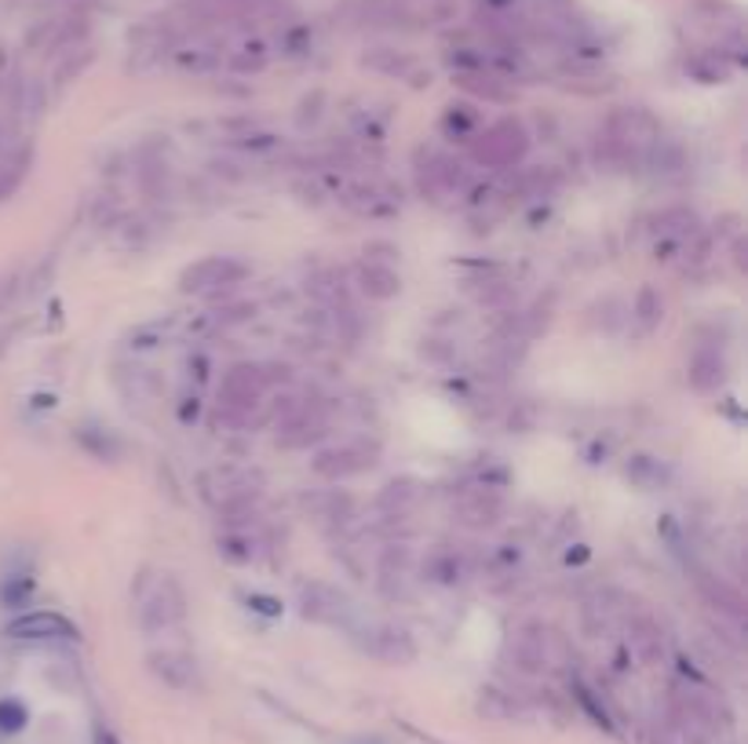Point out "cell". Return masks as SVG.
<instances>
[{
    "label": "cell",
    "mask_w": 748,
    "mask_h": 744,
    "mask_svg": "<svg viewBox=\"0 0 748 744\" xmlns=\"http://www.w3.org/2000/svg\"><path fill=\"white\" fill-rule=\"evenodd\" d=\"M548 624H523L512 635V656L523 672H545L548 667Z\"/></svg>",
    "instance_id": "15"
},
{
    "label": "cell",
    "mask_w": 748,
    "mask_h": 744,
    "mask_svg": "<svg viewBox=\"0 0 748 744\" xmlns=\"http://www.w3.org/2000/svg\"><path fill=\"white\" fill-rule=\"evenodd\" d=\"M248 609L264 613V617H278L281 613V602L270 598V595H248Z\"/></svg>",
    "instance_id": "42"
},
{
    "label": "cell",
    "mask_w": 748,
    "mask_h": 744,
    "mask_svg": "<svg viewBox=\"0 0 748 744\" xmlns=\"http://www.w3.org/2000/svg\"><path fill=\"white\" fill-rule=\"evenodd\" d=\"M628 650L635 653L639 664H657L665 656V631H661V624L646 617V613L628 620Z\"/></svg>",
    "instance_id": "17"
},
{
    "label": "cell",
    "mask_w": 748,
    "mask_h": 744,
    "mask_svg": "<svg viewBox=\"0 0 748 744\" xmlns=\"http://www.w3.org/2000/svg\"><path fill=\"white\" fill-rule=\"evenodd\" d=\"M457 84L464 88V92H471V95L486 98V103H512V98H515L512 88L504 84V77H501V73H493V70L457 73Z\"/></svg>",
    "instance_id": "23"
},
{
    "label": "cell",
    "mask_w": 748,
    "mask_h": 744,
    "mask_svg": "<svg viewBox=\"0 0 748 744\" xmlns=\"http://www.w3.org/2000/svg\"><path fill=\"white\" fill-rule=\"evenodd\" d=\"M376 464V449L365 445V442H343V445H332V449H322L318 456L311 460L314 475L329 478V481H343L351 475H362Z\"/></svg>",
    "instance_id": "10"
},
{
    "label": "cell",
    "mask_w": 748,
    "mask_h": 744,
    "mask_svg": "<svg viewBox=\"0 0 748 744\" xmlns=\"http://www.w3.org/2000/svg\"><path fill=\"white\" fill-rule=\"evenodd\" d=\"M8 639H19V642H70L78 639V624L70 617H62L56 609H37V613H23V617H15L12 624L4 628Z\"/></svg>",
    "instance_id": "8"
},
{
    "label": "cell",
    "mask_w": 748,
    "mask_h": 744,
    "mask_svg": "<svg viewBox=\"0 0 748 744\" xmlns=\"http://www.w3.org/2000/svg\"><path fill=\"white\" fill-rule=\"evenodd\" d=\"M362 62L369 66V70L391 73V77H413V73H417V62L409 59V55L395 51V48H369V51L362 55Z\"/></svg>",
    "instance_id": "27"
},
{
    "label": "cell",
    "mask_w": 748,
    "mask_h": 744,
    "mask_svg": "<svg viewBox=\"0 0 748 744\" xmlns=\"http://www.w3.org/2000/svg\"><path fill=\"white\" fill-rule=\"evenodd\" d=\"M150 672H154L161 683L172 689H194L198 686V661L183 650H157L147 656Z\"/></svg>",
    "instance_id": "14"
},
{
    "label": "cell",
    "mask_w": 748,
    "mask_h": 744,
    "mask_svg": "<svg viewBox=\"0 0 748 744\" xmlns=\"http://www.w3.org/2000/svg\"><path fill=\"white\" fill-rule=\"evenodd\" d=\"M687 380H690V387L701 391V394L720 391L723 380H726V361H723L720 350H715V347H698V350H693L690 365H687Z\"/></svg>",
    "instance_id": "18"
},
{
    "label": "cell",
    "mask_w": 748,
    "mask_h": 744,
    "mask_svg": "<svg viewBox=\"0 0 748 744\" xmlns=\"http://www.w3.org/2000/svg\"><path fill=\"white\" fill-rule=\"evenodd\" d=\"M439 128H442V136H446V139L471 142L475 136H479V128H482V114L471 103H453V106H446V114H442Z\"/></svg>",
    "instance_id": "24"
},
{
    "label": "cell",
    "mask_w": 748,
    "mask_h": 744,
    "mask_svg": "<svg viewBox=\"0 0 748 744\" xmlns=\"http://www.w3.org/2000/svg\"><path fill=\"white\" fill-rule=\"evenodd\" d=\"M479 711L486 719H515L518 705H515V697L504 694V689H482V694H479Z\"/></svg>",
    "instance_id": "32"
},
{
    "label": "cell",
    "mask_w": 748,
    "mask_h": 744,
    "mask_svg": "<svg viewBox=\"0 0 748 744\" xmlns=\"http://www.w3.org/2000/svg\"><path fill=\"white\" fill-rule=\"evenodd\" d=\"M632 317L643 333H654V328L661 325V317H665V300H661V292L654 289V284H643V289L635 292Z\"/></svg>",
    "instance_id": "28"
},
{
    "label": "cell",
    "mask_w": 748,
    "mask_h": 744,
    "mask_svg": "<svg viewBox=\"0 0 748 744\" xmlns=\"http://www.w3.org/2000/svg\"><path fill=\"white\" fill-rule=\"evenodd\" d=\"M30 164H34V147L30 142L0 153V201H8L23 186V179L30 175Z\"/></svg>",
    "instance_id": "21"
},
{
    "label": "cell",
    "mask_w": 748,
    "mask_h": 744,
    "mask_svg": "<svg viewBox=\"0 0 748 744\" xmlns=\"http://www.w3.org/2000/svg\"><path fill=\"white\" fill-rule=\"evenodd\" d=\"M468 175H464V164L446 158V153H420L417 161V186L420 194L431 197V201H442V197L464 190Z\"/></svg>",
    "instance_id": "9"
},
{
    "label": "cell",
    "mask_w": 748,
    "mask_h": 744,
    "mask_svg": "<svg viewBox=\"0 0 748 744\" xmlns=\"http://www.w3.org/2000/svg\"><path fill=\"white\" fill-rule=\"evenodd\" d=\"M187 617V595L176 577H157L154 588L139 591V628L147 635H161Z\"/></svg>",
    "instance_id": "3"
},
{
    "label": "cell",
    "mask_w": 748,
    "mask_h": 744,
    "mask_svg": "<svg viewBox=\"0 0 748 744\" xmlns=\"http://www.w3.org/2000/svg\"><path fill=\"white\" fill-rule=\"evenodd\" d=\"M362 650L369 656H376L381 664H413L417 661V642L413 635L406 628H398V624H373V628L362 631Z\"/></svg>",
    "instance_id": "11"
},
{
    "label": "cell",
    "mask_w": 748,
    "mask_h": 744,
    "mask_svg": "<svg viewBox=\"0 0 748 744\" xmlns=\"http://www.w3.org/2000/svg\"><path fill=\"white\" fill-rule=\"evenodd\" d=\"M264 62H267V48L259 40H245L242 48L226 55V66H231V70H245V73L264 70Z\"/></svg>",
    "instance_id": "34"
},
{
    "label": "cell",
    "mask_w": 748,
    "mask_h": 744,
    "mask_svg": "<svg viewBox=\"0 0 748 744\" xmlns=\"http://www.w3.org/2000/svg\"><path fill=\"white\" fill-rule=\"evenodd\" d=\"M26 722H30V708L23 705L19 697H4L0 700V733H23L26 730Z\"/></svg>",
    "instance_id": "33"
},
{
    "label": "cell",
    "mask_w": 748,
    "mask_h": 744,
    "mask_svg": "<svg viewBox=\"0 0 748 744\" xmlns=\"http://www.w3.org/2000/svg\"><path fill=\"white\" fill-rule=\"evenodd\" d=\"M264 391H267V372L264 365H231L223 372V383H220V409H234V412H248L259 402H264Z\"/></svg>",
    "instance_id": "5"
},
{
    "label": "cell",
    "mask_w": 748,
    "mask_h": 744,
    "mask_svg": "<svg viewBox=\"0 0 748 744\" xmlns=\"http://www.w3.org/2000/svg\"><path fill=\"white\" fill-rule=\"evenodd\" d=\"M300 613L314 624H329V628H351V598L340 588L311 580L300 588Z\"/></svg>",
    "instance_id": "6"
},
{
    "label": "cell",
    "mask_w": 748,
    "mask_h": 744,
    "mask_svg": "<svg viewBox=\"0 0 748 744\" xmlns=\"http://www.w3.org/2000/svg\"><path fill=\"white\" fill-rule=\"evenodd\" d=\"M30 591H34L30 577H8L4 588H0V602H4V606H19V602H26Z\"/></svg>",
    "instance_id": "37"
},
{
    "label": "cell",
    "mask_w": 748,
    "mask_h": 744,
    "mask_svg": "<svg viewBox=\"0 0 748 744\" xmlns=\"http://www.w3.org/2000/svg\"><path fill=\"white\" fill-rule=\"evenodd\" d=\"M573 697L581 700V708L588 711V716H592L595 722H599L603 730H613V719H610V711H606V705H603V700L595 697V689H592V686H584L581 678H573Z\"/></svg>",
    "instance_id": "35"
},
{
    "label": "cell",
    "mask_w": 748,
    "mask_h": 744,
    "mask_svg": "<svg viewBox=\"0 0 748 744\" xmlns=\"http://www.w3.org/2000/svg\"><path fill=\"white\" fill-rule=\"evenodd\" d=\"M420 500V481L417 478H395L387 481L381 500H376V508H381L384 514H391V519H398V514L413 511Z\"/></svg>",
    "instance_id": "25"
},
{
    "label": "cell",
    "mask_w": 748,
    "mask_h": 744,
    "mask_svg": "<svg viewBox=\"0 0 748 744\" xmlns=\"http://www.w3.org/2000/svg\"><path fill=\"white\" fill-rule=\"evenodd\" d=\"M624 475H628V481H632L635 489L657 492V489H665L671 481V467L654 453H632V456H628V464H624Z\"/></svg>",
    "instance_id": "19"
},
{
    "label": "cell",
    "mask_w": 748,
    "mask_h": 744,
    "mask_svg": "<svg viewBox=\"0 0 748 744\" xmlns=\"http://www.w3.org/2000/svg\"><path fill=\"white\" fill-rule=\"evenodd\" d=\"M161 333H165V325H143V328H136L132 344H128V347H136V350L154 347V344H161Z\"/></svg>",
    "instance_id": "40"
},
{
    "label": "cell",
    "mask_w": 748,
    "mask_h": 744,
    "mask_svg": "<svg viewBox=\"0 0 748 744\" xmlns=\"http://www.w3.org/2000/svg\"><path fill=\"white\" fill-rule=\"evenodd\" d=\"M354 284L358 292L365 295V300H376V303H387L395 300L398 292H402V278H398V270L391 263L384 259H362L354 267Z\"/></svg>",
    "instance_id": "13"
},
{
    "label": "cell",
    "mask_w": 748,
    "mask_h": 744,
    "mask_svg": "<svg viewBox=\"0 0 748 744\" xmlns=\"http://www.w3.org/2000/svg\"><path fill=\"white\" fill-rule=\"evenodd\" d=\"M259 481L264 478L248 467H212L198 478V486H201V497L220 508V503L245 497V492H259Z\"/></svg>",
    "instance_id": "12"
},
{
    "label": "cell",
    "mask_w": 748,
    "mask_h": 744,
    "mask_svg": "<svg viewBox=\"0 0 748 744\" xmlns=\"http://www.w3.org/2000/svg\"><path fill=\"white\" fill-rule=\"evenodd\" d=\"M172 62H176L183 73H209V70H215V66H223V51L215 48V44L194 40V44H187V48L172 51Z\"/></svg>",
    "instance_id": "26"
},
{
    "label": "cell",
    "mask_w": 748,
    "mask_h": 744,
    "mask_svg": "<svg viewBox=\"0 0 748 744\" xmlns=\"http://www.w3.org/2000/svg\"><path fill=\"white\" fill-rule=\"evenodd\" d=\"M220 555L226 558V562H253V555H256V547H253V536H245V533H226L223 540H220Z\"/></svg>",
    "instance_id": "36"
},
{
    "label": "cell",
    "mask_w": 748,
    "mask_h": 744,
    "mask_svg": "<svg viewBox=\"0 0 748 744\" xmlns=\"http://www.w3.org/2000/svg\"><path fill=\"white\" fill-rule=\"evenodd\" d=\"M424 577H431L435 584H457L460 580V562L453 551H435L424 562Z\"/></svg>",
    "instance_id": "31"
},
{
    "label": "cell",
    "mask_w": 748,
    "mask_h": 744,
    "mask_svg": "<svg viewBox=\"0 0 748 744\" xmlns=\"http://www.w3.org/2000/svg\"><path fill=\"white\" fill-rule=\"evenodd\" d=\"M693 580H698V588L704 591V598L712 602L715 609H723V613H731L734 620H741L745 617V598L737 595V591L726 584V580H720V577H712L709 569H701V566H693Z\"/></svg>",
    "instance_id": "20"
},
{
    "label": "cell",
    "mask_w": 748,
    "mask_h": 744,
    "mask_svg": "<svg viewBox=\"0 0 748 744\" xmlns=\"http://www.w3.org/2000/svg\"><path fill=\"white\" fill-rule=\"evenodd\" d=\"M19 295H23V274H19V270L0 274V311H8Z\"/></svg>",
    "instance_id": "39"
},
{
    "label": "cell",
    "mask_w": 748,
    "mask_h": 744,
    "mask_svg": "<svg viewBox=\"0 0 748 744\" xmlns=\"http://www.w3.org/2000/svg\"><path fill=\"white\" fill-rule=\"evenodd\" d=\"M661 536H665V540L671 544V555H679V558H687V544H682V533H679V525L671 522V519H661Z\"/></svg>",
    "instance_id": "41"
},
{
    "label": "cell",
    "mask_w": 748,
    "mask_h": 744,
    "mask_svg": "<svg viewBox=\"0 0 748 744\" xmlns=\"http://www.w3.org/2000/svg\"><path fill=\"white\" fill-rule=\"evenodd\" d=\"M78 442L89 449L95 460H117V456H121V438H117L114 431H106V427H81Z\"/></svg>",
    "instance_id": "29"
},
{
    "label": "cell",
    "mask_w": 748,
    "mask_h": 744,
    "mask_svg": "<svg viewBox=\"0 0 748 744\" xmlns=\"http://www.w3.org/2000/svg\"><path fill=\"white\" fill-rule=\"evenodd\" d=\"M698 216L690 212V208H668V212H661L654 219V230L661 237H693L698 234Z\"/></svg>",
    "instance_id": "30"
},
{
    "label": "cell",
    "mask_w": 748,
    "mask_h": 744,
    "mask_svg": "<svg viewBox=\"0 0 748 744\" xmlns=\"http://www.w3.org/2000/svg\"><path fill=\"white\" fill-rule=\"evenodd\" d=\"M354 744H384V741H376V737H358Z\"/></svg>",
    "instance_id": "46"
},
{
    "label": "cell",
    "mask_w": 748,
    "mask_h": 744,
    "mask_svg": "<svg viewBox=\"0 0 748 744\" xmlns=\"http://www.w3.org/2000/svg\"><path fill=\"white\" fill-rule=\"evenodd\" d=\"M518 0H482L486 11H496V15H504V11H512Z\"/></svg>",
    "instance_id": "45"
},
{
    "label": "cell",
    "mask_w": 748,
    "mask_h": 744,
    "mask_svg": "<svg viewBox=\"0 0 748 744\" xmlns=\"http://www.w3.org/2000/svg\"><path fill=\"white\" fill-rule=\"evenodd\" d=\"M92 744H121V741H117V733H114L110 726H95Z\"/></svg>",
    "instance_id": "44"
},
{
    "label": "cell",
    "mask_w": 748,
    "mask_h": 744,
    "mask_svg": "<svg viewBox=\"0 0 748 744\" xmlns=\"http://www.w3.org/2000/svg\"><path fill=\"white\" fill-rule=\"evenodd\" d=\"M278 431H281L278 445H285V449L311 445V442H318V438L325 434V416L318 409H307V405H292Z\"/></svg>",
    "instance_id": "16"
},
{
    "label": "cell",
    "mask_w": 748,
    "mask_h": 744,
    "mask_svg": "<svg viewBox=\"0 0 748 744\" xmlns=\"http://www.w3.org/2000/svg\"><path fill=\"white\" fill-rule=\"evenodd\" d=\"M237 147H245V150H274L278 136H242V139H237Z\"/></svg>",
    "instance_id": "43"
},
{
    "label": "cell",
    "mask_w": 748,
    "mask_h": 744,
    "mask_svg": "<svg viewBox=\"0 0 748 744\" xmlns=\"http://www.w3.org/2000/svg\"><path fill=\"white\" fill-rule=\"evenodd\" d=\"M128 398L139 402V398H150V394H157V380L150 376V369H132V387H121Z\"/></svg>",
    "instance_id": "38"
},
{
    "label": "cell",
    "mask_w": 748,
    "mask_h": 744,
    "mask_svg": "<svg viewBox=\"0 0 748 744\" xmlns=\"http://www.w3.org/2000/svg\"><path fill=\"white\" fill-rule=\"evenodd\" d=\"M504 514L507 503L493 486H475L453 497V519L468 525V530H493V525L504 522Z\"/></svg>",
    "instance_id": "7"
},
{
    "label": "cell",
    "mask_w": 748,
    "mask_h": 744,
    "mask_svg": "<svg viewBox=\"0 0 748 744\" xmlns=\"http://www.w3.org/2000/svg\"><path fill=\"white\" fill-rule=\"evenodd\" d=\"M657 139H661V125L650 109L621 106L606 117L595 158H599L603 168H635V164H646Z\"/></svg>",
    "instance_id": "1"
},
{
    "label": "cell",
    "mask_w": 748,
    "mask_h": 744,
    "mask_svg": "<svg viewBox=\"0 0 748 744\" xmlns=\"http://www.w3.org/2000/svg\"><path fill=\"white\" fill-rule=\"evenodd\" d=\"M248 263L237 256H204L179 274V292L187 295H220L248 278Z\"/></svg>",
    "instance_id": "4"
},
{
    "label": "cell",
    "mask_w": 748,
    "mask_h": 744,
    "mask_svg": "<svg viewBox=\"0 0 748 744\" xmlns=\"http://www.w3.org/2000/svg\"><path fill=\"white\" fill-rule=\"evenodd\" d=\"M529 150V131L523 120L501 117L490 128H479V136L471 139V158L482 168H512L526 158Z\"/></svg>",
    "instance_id": "2"
},
{
    "label": "cell",
    "mask_w": 748,
    "mask_h": 744,
    "mask_svg": "<svg viewBox=\"0 0 748 744\" xmlns=\"http://www.w3.org/2000/svg\"><path fill=\"white\" fill-rule=\"evenodd\" d=\"M343 205L354 208L358 216H395L398 197L395 190H376V186H351L343 194Z\"/></svg>",
    "instance_id": "22"
}]
</instances>
